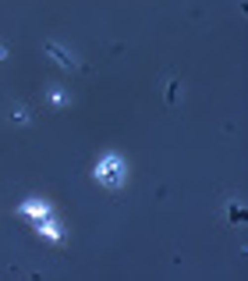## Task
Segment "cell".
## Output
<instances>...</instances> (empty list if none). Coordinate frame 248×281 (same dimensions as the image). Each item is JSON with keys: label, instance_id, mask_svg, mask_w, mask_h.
<instances>
[{"label": "cell", "instance_id": "obj_1", "mask_svg": "<svg viewBox=\"0 0 248 281\" xmlns=\"http://www.w3.org/2000/svg\"><path fill=\"white\" fill-rule=\"evenodd\" d=\"M21 210H25V213H36V217H43V213H50V207H47V203H39V200L25 203V207H21Z\"/></svg>", "mask_w": 248, "mask_h": 281}, {"label": "cell", "instance_id": "obj_2", "mask_svg": "<svg viewBox=\"0 0 248 281\" xmlns=\"http://www.w3.org/2000/svg\"><path fill=\"white\" fill-rule=\"evenodd\" d=\"M39 231H43V235H50V239H60V228H53V224H43Z\"/></svg>", "mask_w": 248, "mask_h": 281}]
</instances>
